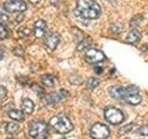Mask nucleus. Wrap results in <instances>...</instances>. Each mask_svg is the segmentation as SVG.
<instances>
[{
  "instance_id": "obj_21",
  "label": "nucleus",
  "mask_w": 148,
  "mask_h": 139,
  "mask_svg": "<svg viewBox=\"0 0 148 139\" xmlns=\"http://www.w3.org/2000/svg\"><path fill=\"white\" fill-rule=\"evenodd\" d=\"M8 36V31L7 27L2 23H0V39H6Z\"/></svg>"
},
{
  "instance_id": "obj_30",
  "label": "nucleus",
  "mask_w": 148,
  "mask_h": 139,
  "mask_svg": "<svg viewBox=\"0 0 148 139\" xmlns=\"http://www.w3.org/2000/svg\"><path fill=\"white\" fill-rule=\"evenodd\" d=\"M60 139H66V138H60Z\"/></svg>"
},
{
  "instance_id": "obj_11",
  "label": "nucleus",
  "mask_w": 148,
  "mask_h": 139,
  "mask_svg": "<svg viewBox=\"0 0 148 139\" xmlns=\"http://www.w3.org/2000/svg\"><path fill=\"white\" fill-rule=\"evenodd\" d=\"M46 32V22L44 20H37L34 24L32 32L37 38H42Z\"/></svg>"
},
{
  "instance_id": "obj_29",
  "label": "nucleus",
  "mask_w": 148,
  "mask_h": 139,
  "mask_svg": "<svg viewBox=\"0 0 148 139\" xmlns=\"http://www.w3.org/2000/svg\"><path fill=\"white\" fill-rule=\"evenodd\" d=\"M3 58H4V51L3 49L0 48V60L3 59Z\"/></svg>"
},
{
  "instance_id": "obj_7",
  "label": "nucleus",
  "mask_w": 148,
  "mask_h": 139,
  "mask_svg": "<svg viewBox=\"0 0 148 139\" xmlns=\"http://www.w3.org/2000/svg\"><path fill=\"white\" fill-rule=\"evenodd\" d=\"M5 10L10 13L23 12L27 9V5L22 0H8L4 3Z\"/></svg>"
},
{
  "instance_id": "obj_12",
  "label": "nucleus",
  "mask_w": 148,
  "mask_h": 139,
  "mask_svg": "<svg viewBox=\"0 0 148 139\" xmlns=\"http://www.w3.org/2000/svg\"><path fill=\"white\" fill-rule=\"evenodd\" d=\"M41 82L46 87H54L58 83L57 79L52 74H44V75H42Z\"/></svg>"
},
{
  "instance_id": "obj_24",
  "label": "nucleus",
  "mask_w": 148,
  "mask_h": 139,
  "mask_svg": "<svg viewBox=\"0 0 148 139\" xmlns=\"http://www.w3.org/2000/svg\"><path fill=\"white\" fill-rule=\"evenodd\" d=\"M137 133L141 136H148V125H142L137 130Z\"/></svg>"
},
{
  "instance_id": "obj_13",
  "label": "nucleus",
  "mask_w": 148,
  "mask_h": 139,
  "mask_svg": "<svg viewBox=\"0 0 148 139\" xmlns=\"http://www.w3.org/2000/svg\"><path fill=\"white\" fill-rule=\"evenodd\" d=\"M21 109L23 112H25L27 114H32V111L34 109V104L31 99L29 98H25L22 101L21 104Z\"/></svg>"
},
{
  "instance_id": "obj_3",
  "label": "nucleus",
  "mask_w": 148,
  "mask_h": 139,
  "mask_svg": "<svg viewBox=\"0 0 148 139\" xmlns=\"http://www.w3.org/2000/svg\"><path fill=\"white\" fill-rule=\"evenodd\" d=\"M48 132L47 124L43 120H34L30 124L29 134L34 139H46Z\"/></svg>"
},
{
  "instance_id": "obj_9",
  "label": "nucleus",
  "mask_w": 148,
  "mask_h": 139,
  "mask_svg": "<svg viewBox=\"0 0 148 139\" xmlns=\"http://www.w3.org/2000/svg\"><path fill=\"white\" fill-rule=\"evenodd\" d=\"M105 55L102 51L95 49V48H89L87 49L84 58L86 60V62L88 63H97L101 62L105 59Z\"/></svg>"
},
{
  "instance_id": "obj_23",
  "label": "nucleus",
  "mask_w": 148,
  "mask_h": 139,
  "mask_svg": "<svg viewBox=\"0 0 148 139\" xmlns=\"http://www.w3.org/2000/svg\"><path fill=\"white\" fill-rule=\"evenodd\" d=\"M133 128V124L132 123H129L127 125H125L122 128L119 129V134L121 136V134H124V133H127L129 132H131Z\"/></svg>"
},
{
  "instance_id": "obj_14",
  "label": "nucleus",
  "mask_w": 148,
  "mask_h": 139,
  "mask_svg": "<svg viewBox=\"0 0 148 139\" xmlns=\"http://www.w3.org/2000/svg\"><path fill=\"white\" fill-rule=\"evenodd\" d=\"M9 118L16 120V122H21L24 120V112L20 109H11L8 112Z\"/></svg>"
},
{
  "instance_id": "obj_28",
  "label": "nucleus",
  "mask_w": 148,
  "mask_h": 139,
  "mask_svg": "<svg viewBox=\"0 0 148 139\" xmlns=\"http://www.w3.org/2000/svg\"><path fill=\"white\" fill-rule=\"evenodd\" d=\"M30 3H32V4H37V3H39L41 0H28Z\"/></svg>"
},
{
  "instance_id": "obj_16",
  "label": "nucleus",
  "mask_w": 148,
  "mask_h": 139,
  "mask_svg": "<svg viewBox=\"0 0 148 139\" xmlns=\"http://www.w3.org/2000/svg\"><path fill=\"white\" fill-rule=\"evenodd\" d=\"M141 38V34L140 32H138L137 30H132L129 32V34L127 35L126 41L129 43H136L137 41H139Z\"/></svg>"
},
{
  "instance_id": "obj_25",
  "label": "nucleus",
  "mask_w": 148,
  "mask_h": 139,
  "mask_svg": "<svg viewBox=\"0 0 148 139\" xmlns=\"http://www.w3.org/2000/svg\"><path fill=\"white\" fill-rule=\"evenodd\" d=\"M13 53L20 58L24 57V50H23L22 47H21V46H16V47L13 49Z\"/></svg>"
},
{
  "instance_id": "obj_19",
  "label": "nucleus",
  "mask_w": 148,
  "mask_h": 139,
  "mask_svg": "<svg viewBox=\"0 0 148 139\" xmlns=\"http://www.w3.org/2000/svg\"><path fill=\"white\" fill-rule=\"evenodd\" d=\"M69 81L71 83H72V85H82V77L79 76V75H76V74H74V75H71V77H69Z\"/></svg>"
},
{
  "instance_id": "obj_8",
  "label": "nucleus",
  "mask_w": 148,
  "mask_h": 139,
  "mask_svg": "<svg viewBox=\"0 0 148 139\" xmlns=\"http://www.w3.org/2000/svg\"><path fill=\"white\" fill-rule=\"evenodd\" d=\"M68 96H69V92L64 89H61L59 91L45 95L44 97H42V100H43V102L46 105H52V104L58 103L60 100H62Z\"/></svg>"
},
{
  "instance_id": "obj_27",
  "label": "nucleus",
  "mask_w": 148,
  "mask_h": 139,
  "mask_svg": "<svg viewBox=\"0 0 148 139\" xmlns=\"http://www.w3.org/2000/svg\"><path fill=\"white\" fill-rule=\"evenodd\" d=\"M95 71L97 74H100V73H102V72H103V68L101 66H98V65H96V66H95Z\"/></svg>"
},
{
  "instance_id": "obj_26",
  "label": "nucleus",
  "mask_w": 148,
  "mask_h": 139,
  "mask_svg": "<svg viewBox=\"0 0 148 139\" xmlns=\"http://www.w3.org/2000/svg\"><path fill=\"white\" fill-rule=\"evenodd\" d=\"M7 96V89L4 86L0 85V101H2Z\"/></svg>"
},
{
  "instance_id": "obj_10",
  "label": "nucleus",
  "mask_w": 148,
  "mask_h": 139,
  "mask_svg": "<svg viewBox=\"0 0 148 139\" xmlns=\"http://www.w3.org/2000/svg\"><path fill=\"white\" fill-rule=\"evenodd\" d=\"M60 41V37L57 32H50L45 38V46L49 51H53L57 48V46Z\"/></svg>"
},
{
  "instance_id": "obj_18",
  "label": "nucleus",
  "mask_w": 148,
  "mask_h": 139,
  "mask_svg": "<svg viewBox=\"0 0 148 139\" xmlns=\"http://www.w3.org/2000/svg\"><path fill=\"white\" fill-rule=\"evenodd\" d=\"M98 85H99V80L95 77H91L87 82V87H88V89H90V90H94Z\"/></svg>"
},
{
  "instance_id": "obj_5",
  "label": "nucleus",
  "mask_w": 148,
  "mask_h": 139,
  "mask_svg": "<svg viewBox=\"0 0 148 139\" xmlns=\"http://www.w3.org/2000/svg\"><path fill=\"white\" fill-rule=\"evenodd\" d=\"M109 128L103 123H95L92 126L90 136L94 139H106L109 136Z\"/></svg>"
},
{
  "instance_id": "obj_1",
  "label": "nucleus",
  "mask_w": 148,
  "mask_h": 139,
  "mask_svg": "<svg viewBox=\"0 0 148 139\" xmlns=\"http://www.w3.org/2000/svg\"><path fill=\"white\" fill-rule=\"evenodd\" d=\"M76 15L87 20H95L101 15V8L94 0H77Z\"/></svg>"
},
{
  "instance_id": "obj_4",
  "label": "nucleus",
  "mask_w": 148,
  "mask_h": 139,
  "mask_svg": "<svg viewBox=\"0 0 148 139\" xmlns=\"http://www.w3.org/2000/svg\"><path fill=\"white\" fill-rule=\"evenodd\" d=\"M109 94L116 99H124L130 95L139 94V88L135 85H130L128 87L112 86L109 89Z\"/></svg>"
},
{
  "instance_id": "obj_2",
  "label": "nucleus",
  "mask_w": 148,
  "mask_h": 139,
  "mask_svg": "<svg viewBox=\"0 0 148 139\" xmlns=\"http://www.w3.org/2000/svg\"><path fill=\"white\" fill-rule=\"evenodd\" d=\"M49 124L58 133H68L73 130V124L71 120L63 114L54 116L50 120Z\"/></svg>"
},
{
  "instance_id": "obj_20",
  "label": "nucleus",
  "mask_w": 148,
  "mask_h": 139,
  "mask_svg": "<svg viewBox=\"0 0 148 139\" xmlns=\"http://www.w3.org/2000/svg\"><path fill=\"white\" fill-rule=\"evenodd\" d=\"M18 34L20 35V37L23 38V37H27L28 35H30L31 30L28 27H21L18 31Z\"/></svg>"
},
{
  "instance_id": "obj_6",
  "label": "nucleus",
  "mask_w": 148,
  "mask_h": 139,
  "mask_svg": "<svg viewBox=\"0 0 148 139\" xmlns=\"http://www.w3.org/2000/svg\"><path fill=\"white\" fill-rule=\"evenodd\" d=\"M105 118L111 124H119L124 120V115L121 110L116 108H110L105 111Z\"/></svg>"
},
{
  "instance_id": "obj_22",
  "label": "nucleus",
  "mask_w": 148,
  "mask_h": 139,
  "mask_svg": "<svg viewBox=\"0 0 148 139\" xmlns=\"http://www.w3.org/2000/svg\"><path fill=\"white\" fill-rule=\"evenodd\" d=\"M90 41H88V40H86V39H84V40H82V42H80L79 43V45H78V47H77V49H78V51H82V50H84V49H86L88 46L90 45Z\"/></svg>"
},
{
  "instance_id": "obj_15",
  "label": "nucleus",
  "mask_w": 148,
  "mask_h": 139,
  "mask_svg": "<svg viewBox=\"0 0 148 139\" xmlns=\"http://www.w3.org/2000/svg\"><path fill=\"white\" fill-rule=\"evenodd\" d=\"M124 100L126 101L128 104H131L132 106H136L141 103L142 97L139 94H134V95H130V96H126L124 98Z\"/></svg>"
},
{
  "instance_id": "obj_31",
  "label": "nucleus",
  "mask_w": 148,
  "mask_h": 139,
  "mask_svg": "<svg viewBox=\"0 0 148 139\" xmlns=\"http://www.w3.org/2000/svg\"><path fill=\"white\" fill-rule=\"evenodd\" d=\"M9 139H12V138H9Z\"/></svg>"
},
{
  "instance_id": "obj_17",
  "label": "nucleus",
  "mask_w": 148,
  "mask_h": 139,
  "mask_svg": "<svg viewBox=\"0 0 148 139\" xmlns=\"http://www.w3.org/2000/svg\"><path fill=\"white\" fill-rule=\"evenodd\" d=\"M18 125L15 122H8L6 126V131L8 133H15L18 131Z\"/></svg>"
}]
</instances>
